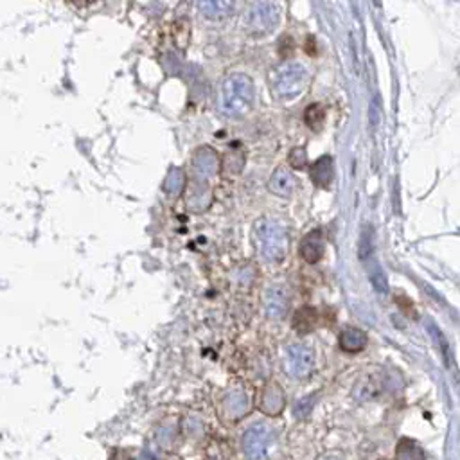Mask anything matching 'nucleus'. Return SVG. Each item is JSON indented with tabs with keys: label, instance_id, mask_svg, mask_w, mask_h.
Wrapping results in <instances>:
<instances>
[{
	"label": "nucleus",
	"instance_id": "7",
	"mask_svg": "<svg viewBox=\"0 0 460 460\" xmlns=\"http://www.w3.org/2000/svg\"><path fill=\"white\" fill-rule=\"evenodd\" d=\"M286 406V397H284V391L281 388L279 383L270 382L261 388V394L257 397V408L265 415L275 417Z\"/></svg>",
	"mask_w": 460,
	"mask_h": 460
},
{
	"label": "nucleus",
	"instance_id": "6",
	"mask_svg": "<svg viewBox=\"0 0 460 460\" xmlns=\"http://www.w3.org/2000/svg\"><path fill=\"white\" fill-rule=\"evenodd\" d=\"M286 365L293 377L304 380L313 372L315 369V353L311 347L304 344H293L289 345L288 353H286Z\"/></svg>",
	"mask_w": 460,
	"mask_h": 460
},
{
	"label": "nucleus",
	"instance_id": "8",
	"mask_svg": "<svg viewBox=\"0 0 460 460\" xmlns=\"http://www.w3.org/2000/svg\"><path fill=\"white\" fill-rule=\"evenodd\" d=\"M289 307V295L283 286H270L265 293V309L266 315L275 320H283Z\"/></svg>",
	"mask_w": 460,
	"mask_h": 460
},
{
	"label": "nucleus",
	"instance_id": "21",
	"mask_svg": "<svg viewBox=\"0 0 460 460\" xmlns=\"http://www.w3.org/2000/svg\"><path fill=\"white\" fill-rule=\"evenodd\" d=\"M306 149L303 148H297L293 149L292 153H289V166L295 169H303L304 166H306Z\"/></svg>",
	"mask_w": 460,
	"mask_h": 460
},
{
	"label": "nucleus",
	"instance_id": "4",
	"mask_svg": "<svg viewBox=\"0 0 460 460\" xmlns=\"http://www.w3.org/2000/svg\"><path fill=\"white\" fill-rule=\"evenodd\" d=\"M274 446V432L265 423H256L243 433V453L250 460H266Z\"/></svg>",
	"mask_w": 460,
	"mask_h": 460
},
{
	"label": "nucleus",
	"instance_id": "15",
	"mask_svg": "<svg viewBox=\"0 0 460 460\" xmlns=\"http://www.w3.org/2000/svg\"><path fill=\"white\" fill-rule=\"evenodd\" d=\"M311 180L316 187H327L333 180V158H318L311 168Z\"/></svg>",
	"mask_w": 460,
	"mask_h": 460
},
{
	"label": "nucleus",
	"instance_id": "1",
	"mask_svg": "<svg viewBox=\"0 0 460 460\" xmlns=\"http://www.w3.org/2000/svg\"><path fill=\"white\" fill-rule=\"evenodd\" d=\"M254 83L247 74H232L228 76L221 85L219 94V108L227 117H243L250 112L254 107Z\"/></svg>",
	"mask_w": 460,
	"mask_h": 460
},
{
	"label": "nucleus",
	"instance_id": "5",
	"mask_svg": "<svg viewBox=\"0 0 460 460\" xmlns=\"http://www.w3.org/2000/svg\"><path fill=\"white\" fill-rule=\"evenodd\" d=\"M279 8L272 2H261L248 11L247 28L252 34L263 36L272 33L279 23Z\"/></svg>",
	"mask_w": 460,
	"mask_h": 460
},
{
	"label": "nucleus",
	"instance_id": "3",
	"mask_svg": "<svg viewBox=\"0 0 460 460\" xmlns=\"http://www.w3.org/2000/svg\"><path fill=\"white\" fill-rule=\"evenodd\" d=\"M307 72L300 63H284L272 74V92L279 99H293L306 89Z\"/></svg>",
	"mask_w": 460,
	"mask_h": 460
},
{
	"label": "nucleus",
	"instance_id": "18",
	"mask_svg": "<svg viewBox=\"0 0 460 460\" xmlns=\"http://www.w3.org/2000/svg\"><path fill=\"white\" fill-rule=\"evenodd\" d=\"M184 186H186V177L180 169H171L168 175V178L164 180V193L169 196H177L184 191Z\"/></svg>",
	"mask_w": 460,
	"mask_h": 460
},
{
	"label": "nucleus",
	"instance_id": "9",
	"mask_svg": "<svg viewBox=\"0 0 460 460\" xmlns=\"http://www.w3.org/2000/svg\"><path fill=\"white\" fill-rule=\"evenodd\" d=\"M218 168V157L210 148H201L196 151L195 160H193V171H195L196 184H205L214 177Z\"/></svg>",
	"mask_w": 460,
	"mask_h": 460
},
{
	"label": "nucleus",
	"instance_id": "11",
	"mask_svg": "<svg viewBox=\"0 0 460 460\" xmlns=\"http://www.w3.org/2000/svg\"><path fill=\"white\" fill-rule=\"evenodd\" d=\"M201 14L209 20H223L234 11V0H198Z\"/></svg>",
	"mask_w": 460,
	"mask_h": 460
},
{
	"label": "nucleus",
	"instance_id": "24",
	"mask_svg": "<svg viewBox=\"0 0 460 460\" xmlns=\"http://www.w3.org/2000/svg\"><path fill=\"white\" fill-rule=\"evenodd\" d=\"M327 460H336V459H327Z\"/></svg>",
	"mask_w": 460,
	"mask_h": 460
},
{
	"label": "nucleus",
	"instance_id": "17",
	"mask_svg": "<svg viewBox=\"0 0 460 460\" xmlns=\"http://www.w3.org/2000/svg\"><path fill=\"white\" fill-rule=\"evenodd\" d=\"M316 320H318V315L313 307H303L298 309L297 315H295V320H293V327L298 331V333H309V331L315 329Z\"/></svg>",
	"mask_w": 460,
	"mask_h": 460
},
{
	"label": "nucleus",
	"instance_id": "13",
	"mask_svg": "<svg viewBox=\"0 0 460 460\" xmlns=\"http://www.w3.org/2000/svg\"><path fill=\"white\" fill-rule=\"evenodd\" d=\"M223 410L230 419L243 417L248 410L247 394L243 391H232L230 394H227V397L223 399Z\"/></svg>",
	"mask_w": 460,
	"mask_h": 460
},
{
	"label": "nucleus",
	"instance_id": "23",
	"mask_svg": "<svg viewBox=\"0 0 460 460\" xmlns=\"http://www.w3.org/2000/svg\"><path fill=\"white\" fill-rule=\"evenodd\" d=\"M315 399V397H306V399H300L297 404H295V408H293V414L297 415L298 419L306 417L307 414H309V410H311L313 403L311 401Z\"/></svg>",
	"mask_w": 460,
	"mask_h": 460
},
{
	"label": "nucleus",
	"instance_id": "19",
	"mask_svg": "<svg viewBox=\"0 0 460 460\" xmlns=\"http://www.w3.org/2000/svg\"><path fill=\"white\" fill-rule=\"evenodd\" d=\"M369 277H371V283L376 292H380V293L388 292V281H386L385 274H383L382 266L377 265L376 261H374V266L369 270Z\"/></svg>",
	"mask_w": 460,
	"mask_h": 460
},
{
	"label": "nucleus",
	"instance_id": "12",
	"mask_svg": "<svg viewBox=\"0 0 460 460\" xmlns=\"http://www.w3.org/2000/svg\"><path fill=\"white\" fill-rule=\"evenodd\" d=\"M367 342V333L360 327H345L340 333V347L344 349L345 353H360L365 349Z\"/></svg>",
	"mask_w": 460,
	"mask_h": 460
},
{
	"label": "nucleus",
	"instance_id": "14",
	"mask_svg": "<svg viewBox=\"0 0 460 460\" xmlns=\"http://www.w3.org/2000/svg\"><path fill=\"white\" fill-rule=\"evenodd\" d=\"M295 189V177L286 169H277L270 178V191L279 196H289Z\"/></svg>",
	"mask_w": 460,
	"mask_h": 460
},
{
	"label": "nucleus",
	"instance_id": "16",
	"mask_svg": "<svg viewBox=\"0 0 460 460\" xmlns=\"http://www.w3.org/2000/svg\"><path fill=\"white\" fill-rule=\"evenodd\" d=\"M395 457L397 460H424V451L412 439H401L395 450Z\"/></svg>",
	"mask_w": 460,
	"mask_h": 460
},
{
	"label": "nucleus",
	"instance_id": "20",
	"mask_svg": "<svg viewBox=\"0 0 460 460\" xmlns=\"http://www.w3.org/2000/svg\"><path fill=\"white\" fill-rule=\"evenodd\" d=\"M304 121H306V124L311 130L316 131L322 126V122H324V108L320 105H311L306 110V113H304Z\"/></svg>",
	"mask_w": 460,
	"mask_h": 460
},
{
	"label": "nucleus",
	"instance_id": "22",
	"mask_svg": "<svg viewBox=\"0 0 460 460\" xmlns=\"http://www.w3.org/2000/svg\"><path fill=\"white\" fill-rule=\"evenodd\" d=\"M372 236L369 230H365L362 236V239H360V257H362L363 261H367L369 257L372 256Z\"/></svg>",
	"mask_w": 460,
	"mask_h": 460
},
{
	"label": "nucleus",
	"instance_id": "2",
	"mask_svg": "<svg viewBox=\"0 0 460 460\" xmlns=\"http://www.w3.org/2000/svg\"><path fill=\"white\" fill-rule=\"evenodd\" d=\"M257 248L270 263H281L288 254V236L281 223L274 219H261L256 227Z\"/></svg>",
	"mask_w": 460,
	"mask_h": 460
},
{
	"label": "nucleus",
	"instance_id": "10",
	"mask_svg": "<svg viewBox=\"0 0 460 460\" xmlns=\"http://www.w3.org/2000/svg\"><path fill=\"white\" fill-rule=\"evenodd\" d=\"M324 256V239H322L320 230H311L306 234L300 243V257L309 265H315Z\"/></svg>",
	"mask_w": 460,
	"mask_h": 460
},
{
	"label": "nucleus",
	"instance_id": "25",
	"mask_svg": "<svg viewBox=\"0 0 460 460\" xmlns=\"http://www.w3.org/2000/svg\"><path fill=\"white\" fill-rule=\"evenodd\" d=\"M383 460H386V459H383Z\"/></svg>",
	"mask_w": 460,
	"mask_h": 460
}]
</instances>
